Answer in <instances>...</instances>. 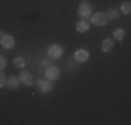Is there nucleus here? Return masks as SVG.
Listing matches in <instances>:
<instances>
[{"mask_svg": "<svg viewBox=\"0 0 131 125\" xmlns=\"http://www.w3.org/2000/svg\"><path fill=\"white\" fill-rule=\"evenodd\" d=\"M107 21H109L107 15L103 14V12H96V14H93L92 18H91V22L93 25H96V27H105V25L107 24Z\"/></svg>", "mask_w": 131, "mask_h": 125, "instance_id": "f257e3e1", "label": "nucleus"}, {"mask_svg": "<svg viewBox=\"0 0 131 125\" xmlns=\"http://www.w3.org/2000/svg\"><path fill=\"white\" fill-rule=\"evenodd\" d=\"M45 75L49 81H56L59 78V75H60V70L56 65H48V68L45 71Z\"/></svg>", "mask_w": 131, "mask_h": 125, "instance_id": "f03ea898", "label": "nucleus"}, {"mask_svg": "<svg viewBox=\"0 0 131 125\" xmlns=\"http://www.w3.org/2000/svg\"><path fill=\"white\" fill-rule=\"evenodd\" d=\"M48 54L50 56V58H60L63 54V49L60 45L54 43V45H50V47L48 49Z\"/></svg>", "mask_w": 131, "mask_h": 125, "instance_id": "7ed1b4c3", "label": "nucleus"}, {"mask_svg": "<svg viewBox=\"0 0 131 125\" xmlns=\"http://www.w3.org/2000/svg\"><path fill=\"white\" fill-rule=\"evenodd\" d=\"M0 45H2L4 49L10 50V49L14 47L15 40H14V38L11 36V35H3L2 38H0Z\"/></svg>", "mask_w": 131, "mask_h": 125, "instance_id": "20e7f679", "label": "nucleus"}, {"mask_svg": "<svg viewBox=\"0 0 131 125\" xmlns=\"http://www.w3.org/2000/svg\"><path fill=\"white\" fill-rule=\"evenodd\" d=\"M18 78H20V82H23L24 85H27V86H31L34 83V77L31 75V72H28L25 70L21 71L20 75H18Z\"/></svg>", "mask_w": 131, "mask_h": 125, "instance_id": "39448f33", "label": "nucleus"}, {"mask_svg": "<svg viewBox=\"0 0 131 125\" xmlns=\"http://www.w3.org/2000/svg\"><path fill=\"white\" fill-rule=\"evenodd\" d=\"M78 14L82 18H88L89 15L92 14V7L88 4V3H81L78 7Z\"/></svg>", "mask_w": 131, "mask_h": 125, "instance_id": "423d86ee", "label": "nucleus"}, {"mask_svg": "<svg viewBox=\"0 0 131 125\" xmlns=\"http://www.w3.org/2000/svg\"><path fill=\"white\" fill-rule=\"evenodd\" d=\"M74 57H75V60L78 62H85V61H88V58H89V53L86 52L85 49H78L74 53Z\"/></svg>", "mask_w": 131, "mask_h": 125, "instance_id": "0eeeda50", "label": "nucleus"}, {"mask_svg": "<svg viewBox=\"0 0 131 125\" xmlns=\"http://www.w3.org/2000/svg\"><path fill=\"white\" fill-rule=\"evenodd\" d=\"M38 86H39V92L40 93H49L53 89L49 79H39L38 81Z\"/></svg>", "mask_w": 131, "mask_h": 125, "instance_id": "6e6552de", "label": "nucleus"}, {"mask_svg": "<svg viewBox=\"0 0 131 125\" xmlns=\"http://www.w3.org/2000/svg\"><path fill=\"white\" fill-rule=\"evenodd\" d=\"M7 86L10 88V89H18V86H20V78L15 77V75H11L10 78H7Z\"/></svg>", "mask_w": 131, "mask_h": 125, "instance_id": "1a4fd4ad", "label": "nucleus"}, {"mask_svg": "<svg viewBox=\"0 0 131 125\" xmlns=\"http://www.w3.org/2000/svg\"><path fill=\"white\" fill-rule=\"evenodd\" d=\"M75 29H77V32H80V33L86 32V31L89 29V22H88V21H85V20H81V21L77 22Z\"/></svg>", "mask_w": 131, "mask_h": 125, "instance_id": "9d476101", "label": "nucleus"}, {"mask_svg": "<svg viewBox=\"0 0 131 125\" xmlns=\"http://www.w3.org/2000/svg\"><path fill=\"white\" fill-rule=\"evenodd\" d=\"M114 47V42L112 39H103V42H102V50H103L105 53H109V52H112Z\"/></svg>", "mask_w": 131, "mask_h": 125, "instance_id": "9b49d317", "label": "nucleus"}, {"mask_svg": "<svg viewBox=\"0 0 131 125\" xmlns=\"http://www.w3.org/2000/svg\"><path fill=\"white\" fill-rule=\"evenodd\" d=\"M120 10H121V12H123V14L128 15L130 12H131V3H130V2L123 3V4H121V7H120Z\"/></svg>", "mask_w": 131, "mask_h": 125, "instance_id": "f8f14e48", "label": "nucleus"}, {"mask_svg": "<svg viewBox=\"0 0 131 125\" xmlns=\"http://www.w3.org/2000/svg\"><path fill=\"white\" fill-rule=\"evenodd\" d=\"M114 38H116L117 40H123L124 38H126V32H124V29L118 28V29L114 31Z\"/></svg>", "mask_w": 131, "mask_h": 125, "instance_id": "ddd939ff", "label": "nucleus"}, {"mask_svg": "<svg viewBox=\"0 0 131 125\" xmlns=\"http://www.w3.org/2000/svg\"><path fill=\"white\" fill-rule=\"evenodd\" d=\"M14 65L17 68H23V67H25V61H24V58L23 57H17L14 60Z\"/></svg>", "mask_w": 131, "mask_h": 125, "instance_id": "4468645a", "label": "nucleus"}, {"mask_svg": "<svg viewBox=\"0 0 131 125\" xmlns=\"http://www.w3.org/2000/svg\"><path fill=\"white\" fill-rule=\"evenodd\" d=\"M106 15H107L109 20H114V18H117V15H118V14H117V11L114 10V8H112V10H109V12H107Z\"/></svg>", "mask_w": 131, "mask_h": 125, "instance_id": "2eb2a0df", "label": "nucleus"}, {"mask_svg": "<svg viewBox=\"0 0 131 125\" xmlns=\"http://www.w3.org/2000/svg\"><path fill=\"white\" fill-rule=\"evenodd\" d=\"M6 82H7V77H6L4 74L2 72V71H0V88H3L6 85Z\"/></svg>", "mask_w": 131, "mask_h": 125, "instance_id": "dca6fc26", "label": "nucleus"}, {"mask_svg": "<svg viewBox=\"0 0 131 125\" xmlns=\"http://www.w3.org/2000/svg\"><path fill=\"white\" fill-rule=\"evenodd\" d=\"M4 67H6V58L0 54V71L4 70Z\"/></svg>", "mask_w": 131, "mask_h": 125, "instance_id": "f3484780", "label": "nucleus"}, {"mask_svg": "<svg viewBox=\"0 0 131 125\" xmlns=\"http://www.w3.org/2000/svg\"><path fill=\"white\" fill-rule=\"evenodd\" d=\"M3 35H4V32H3V29H0V38H2Z\"/></svg>", "mask_w": 131, "mask_h": 125, "instance_id": "a211bd4d", "label": "nucleus"}]
</instances>
